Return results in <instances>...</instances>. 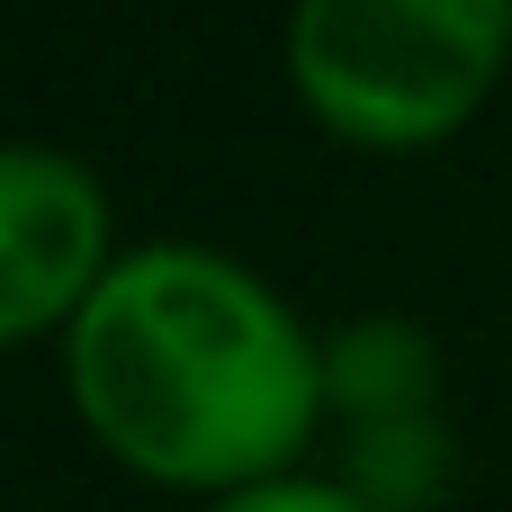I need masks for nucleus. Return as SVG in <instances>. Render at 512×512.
Here are the masks:
<instances>
[{
    "label": "nucleus",
    "instance_id": "1",
    "mask_svg": "<svg viewBox=\"0 0 512 512\" xmlns=\"http://www.w3.org/2000/svg\"><path fill=\"white\" fill-rule=\"evenodd\" d=\"M63 378L81 423L144 477L261 486L315 432L324 351L270 279L207 243H144L108 261L72 315Z\"/></svg>",
    "mask_w": 512,
    "mask_h": 512
},
{
    "label": "nucleus",
    "instance_id": "2",
    "mask_svg": "<svg viewBox=\"0 0 512 512\" xmlns=\"http://www.w3.org/2000/svg\"><path fill=\"white\" fill-rule=\"evenodd\" d=\"M512 0H306L288 18V72L306 108L378 153L450 135L504 72Z\"/></svg>",
    "mask_w": 512,
    "mask_h": 512
},
{
    "label": "nucleus",
    "instance_id": "3",
    "mask_svg": "<svg viewBox=\"0 0 512 512\" xmlns=\"http://www.w3.org/2000/svg\"><path fill=\"white\" fill-rule=\"evenodd\" d=\"M108 279V198L54 144H0V342L90 306Z\"/></svg>",
    "mask_w": 512,
    "mask_h": 512
},
{
    "label": "nucleus",
    "instance_id": "4",
    "mask_svg": "<svg viewBox=\"0 0 512 512\" xmlns=\"http://www.w3.org/2000/svg\"><path fill=\"white\" fill-rule=\"evenodd\" d=\"M207 512H369V495L324 486V477H261V486H243V495H225Z\"/></svg>",
    "mask_w": 512,
    "mask_h": 512
}]
</instances>
